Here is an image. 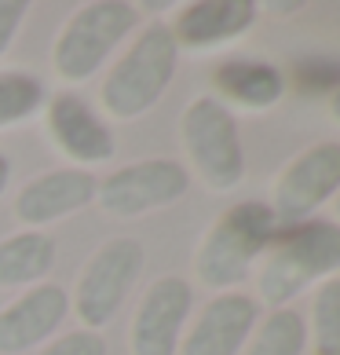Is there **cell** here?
<instances>
[{"label":"cell","mask_w":340,"mask_h":355,"mask_svg":"<svg viewBox=\"0 0 340 355\" xmlns=\"http://www.w3.org/2000/svg\"><path fill=\"white\" fill-rule=\"evenodd\" d=\"M256 275V297L274 311L289 308L304 289L337 279L340 271V227L330 220H304L274 234L264 249Z\"/></svg>","instance_id":"cell-1"},{"label":"cell","mask_w":340,"mask_h":355,"mask_svg":"<svg viewBox=\"0 0 340 355\" xmlns=\"http://www.w3.org/2000/svg\"><path fill=\"white\" fill-rule=\"evenodd\" d=\"M179 48L168 33V22L143 26L139 37L125 48V55L110 67L99 88V107L117 121H136L147 110H154L168 85L176 77Z\"/></svg>","instance_id":"cell-2"},{"label":"cell","mask_w":340,"mask_h":355,"mask_svg":"<svg viewBox=\"0 0 340 355\" xmlns=\"http://www.w3.org/2000/svg\"><path fill=\"white\" fill-rule=\"evenodd\" d=\"M274 234H278V220L267 202H234L202 234L198 253H194V275L208 289L227 293L245 282V275L264 257Z\"/></svg>","instance_id":"cell-3"},{"label":"cell","mask_w":340,"mask_h":355,"mask_svg":"<svg viewBox=\"0 0 340 355\" xmlns=\"http://www.w3.org/2000/svg\"><path fill=\"white\" fill-rule=\"evenodd\" d=\"M136 22H139V8L125 4V0H91V4H81L55 37L51 67H55L62 81H73V85L88 81L114 55V48L136 30Z\"/></svg>","instance_id":"cell-4"},{"label":"cell","mask_w":340,"mask_h":355,"mask_svg":"<svg viewBox=\"0 0 340 355\" xmlns=\"http://www.w3.org/2000/svg\"><path fill=\"white\" fill-rule=\"evenodd\" d=\"M179 143L208 191H231L245 176V150L234 114L216 96H198L179 117Z\"/></svg>","instance_id":"cell-5"},{"label":"cell","mask_w":340,"mask_h":355,"mask_svg":"<svg viewBox=\"0 0 340 355\" xmlns=\"http://www.w3.org/2000/svg\"><path fill=\"white\" fill-rule=\"evenodd\" d=\"M143 260H147V249L132 234H114L84 260L70 297V308L81 319V330L99 334L107 322H114V315L121 311L125 297L132 293L139 279Z\"/></svg>","instance_id":"cell-6"},{"label":"cell","mask_w":340,"mask_h":355,"mask_svg":"<svg viewBox=\"0 0 340 355\" xmlns=\"http://www.w3.org/2000/svg\"><path fill=\"white\" fill-rule=\"evenodd\" d=\"M340 194V143L322 139L300 150L289 165L278 173L271 187V213L278 223L293 227V223L311 220V213Z\"/></svg>","instance_id":"cell-7"},{"label":"cell","mask_w":340,"mask_h":355,"mask_svg":"<svg viewBox=\"0 0 340 355\" xmlns=\"http://www.w3.org/2000/svg\"><path fill=\"white\" fill-rule=\"evenodd\" d=\"M190 187V173L172 157H143L125 168H114L96 183V202L110 216H143L154 209L176 205Z\"/></svg>","instance_id":"cell-8"},{"label":"cell","mask_w":340,"mask_h":355,"mask_svg":"<svg viewBox=\"0 0 340 355\" xmlns=\"http://www.w3.org/2000/svg\"><path fill=\"white\" fill-rule=\"evenodd\" d=\"M190 282L179 275H161L143 289L132 326H128V348L132 355H176L183 340V326L190 319Z\"/></svg>","instance_id":"cell-9"},{"label":"cell","mask_w":340,"mask_h":355,"mask_svg":"<svg viewBox=\"0 0 340 355\" xmlns=\"http://www.w3.org/2000/svg\"><path fill=\"white\" fill-rule=\"evenodd\" d=\"M44 128L55 150L62 157H70L81 165H102L114 157V132L110 125L99 117V110L91 107L84 96L77 92H55L44 107Z\"/></svg>","instance_id":"cell-10"},{"label":"cell","mask_w":340,"mask_h":355,"mask_svg":"<svg viewBox=\"0 0 340 355\" xmlns=\"http://www.w3.org/2000/svg\"><path fill=\"white\" fill-rule=\"evenodd\" d=\"M70 315V297L55 282L26 289L19 300L0 308V355H22L44 348Z\"/></svg>","instance_id":"cell-11"},{"label":"cell","mask_w":340,"mask_h":355,"mask_svg":"<svg viewBox=\"0 0 340 355\" xmlns=\"http://www.w3.org/2000/svg\"><path fill=\"white\" fill-rule=\"evenodd\" d=\"M260 322V304L253 297L227 289L202 308V315L183 334L176 355H242L253 326Z\"/></svg>","instance_id":"cell-12"},{"label":"cell","mask_w":340,"mask_h":355,"mask_svg":"<svg viewBox=\"0 0 340 355\" xmlns=\"http://www.w3.org/2000/svg\"><path fill=\"white\" fill-rule=\"evenodd\" d=\"M256 15L260 8L253 0H194L176 11V19L168 22V33L183 51H205L249 33L256 26Z\"/></svg>","instance_id":"cell-13"},{"label":"cell","mask_w":340,"mask_h":355,"mask_svg":"<svg viewBox=\"0 0 340 355\" xmlns=\"http://www.w3.org/2000/svg\"><path fill=\"white\" fill-rule=\"evenodd\" d=\"M91 202H96V176L88 168H51V173L33 176L15 194V216L30 223V231H41V223L73 216Z\"/></svg>","instance_id":"cell-14"},{"label":"cell","mask_w":340,"mask_h":355,"mask_svg":"<svg viewBox=\"0 0 340 355\" xmlns=\"http://www.w3.org/2000/svg\"><path fill=\"white\" fill-rule=\"evenodd\" d=\"M216 99L224 107H242V110H267L282 99L285 92V77L278 67L260 59H227L220 62L216 73Z\"/></svg>","instance_id":"cell-15"},{"label":"cell","mask_w":340,"mask_h":355,"mask_svg":"<svg viewBox=\"0 0 340 355\" xmlns=\"http://www.w3.org/2000/svg\"><path fill=\"white\" fill-rule=\"evenodd\" d=\"M55 268V239L44 231H19L0 239V289L41 286Z\"/></svg>","instance_id":"cell-16"},{"label":"cell","mask_w":340,"mask_h":355,"mask_svg":"<svg viewBox=\"0 0 340 355\" xmlns=\"http://www.w3.org/2000/svg\"><path fill=\"white\" fill-rule=\"evenodd\" d=\"M307 348V322L293 308H274L264 322L253 326L242 355H304Z\"/></svg>","instance_id":"cell-17"},{"label":"cell","mask_w":340,"mask_h":355,"mask_svg":"<svg viewBox=\"0 0 340 355\" xmlns=\"http://www.w3.org/2000/svg\"><path fill=\"white\" fill-rule=\"evenodd\" d=\"M44 107L41 77L26 70H0V128H11Z\"/></svg>","instance_id":"cell-18"},{"label":"cell","mask_w":340,"mask_h":355,"mask_svg":"<svg viewBox=\"0 0 340 355\" xmlns=\"http://www.w3.org/2000/svg\"><path fill=\"white\" fill-rule=\"evenodd\" d=\"M307 337L315 355H340V279H325L315 289Z\"/></svg>","instance_id":"cell-19"},{"label":"cell","mask_w":340,"mask_h":355,"mask_svg":"<svg viewBox=\"0 0 340 355\" xmlns=\"http://www.w3.org/2000/svg\"><path fill=\"white\" fill-rule=\"evenodd\" d=\"M37 355H107V340L96 330H70L62 337H51Z\"/></svg>","instance_id":"cell-20"},{"label":"cell","mask_w":340,"mask_h":355,"mask_svg":"<svg viewBox=\"0 0 340 355\" xmlns=\"http://www.w3.org/2000/svg\"><path fill=\"white\" fill-rule=\"evenodd\" d=\"M26 19V4L22 0H0V55L11 48V41L19 37Z\"/></svg>","instance_id":"cell-21"},{"label":"cell","mask_w":340,"mask_h":355,"mask_svg":"<svg viewBox=\"0 0 340 355\" xmlns=\"http://www.w3.org/2000/svg\"><path fill=\"white\" fill-rule=\"evenodd\" d=\"M8 180H11V162H8V154H0V194H4Z\"/></svg>","instance_id":"cell-22"},{"label":"cell","mask_w":340,"mask_h":355,"mask_svg":"<svg viewBox=\"0 0 340 355\" xmlns=\"http://www.w3.org/2000/svg\"><path fill=\"white\" fill-rule=\"evenodd\" d=\"M330 114H333V121L340 125V85L333 88V99H330Z\"/></svg>","instance_id":"cell-23"},{"label":"cell","mask_w":340,"mask_h":355,"mask_svg":"<svg viewBox=\"0 0 340 355\" xmlns=\"http://www.w3.org/2000/svg\"><path fill=\"white\" fill-rule=\"evenodd\" d=\"M271 11H278V15H289V11H300V4H271Z\"/></svg>","instance_id":"cell-24"},{"label":"cell","mask_w":340,"mask_h":355,"mask_svg":"<svg viewBox=\"0 0 340 355\" xmlns=\"http://www.w3.org/2000/svg\"><path fill=\"white\" fill-rule=\"evenodd\" d=\"M333 213H337V227H340V194L333 198Z\"/></svg>","instance_id":"cell-25"}]
</instances>
